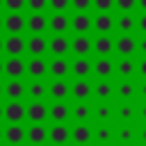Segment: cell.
<instances>
[{"label":"cell","instance_id":"obj_1","mask_svg":"<svg viewBox=\"0 0 146 146\" xmlns=\"http://www.w3.org/2000/svg\"><path fill=\"white\" fill-rule=\"evenodd\" d=\"M2 73L7 78H23L25 75V62L21 55H9L2 62Z\"/></svg>","mask_w":146,"mask_h":146},{"label":"cell","instance_id":"obj_2","mask_svg":"<svg viewBox=\"0 0 146 146\" xmlns=\"http://www.w3.org/2000/svg\"><path fill=\"white\" fill-rule=\"evenodd\" d=\"M2 119H7V123H21L25 119V105L21 100H9L2 107Z\"/></svg>","mask_w":146,"mask_h":146},{"label":"cell","instance_id":"obj_3","mask_svg":"<svg viewBox=\"0 0 146 146\" xmlns=\"http://www.w3.org/2000/svg\"><path fill=\"white\" fill-rule=\"evenodd\" d=\"M25 116H27L32 123L46 121V116H48V105H46L43 100H32L30 105H25Z\"/></svg>","mask_w":146,"mask_h":146},{"label":"cell","instance_id":"obj_4","mask_svg":"<svg viewBox=\"0 0 146 146\" xmlns=\"http://www.w3.org/2000/svg\"><path fill=\"white\" fill-rule=\"evenodd\" d=\"M2 30H7V34H21L25 30V16H21V11H9V16H5Z\"/></svg>","mask_w":146,"mask_h":146},{"label":"cell","instance_id":"obj_5","mask_svg":"<svg viewBox=\"0 0 146 146\" xmlns=\"http://www.w3.org/2000/svg\"><path fill=\"white\" fill-rule=\"evenodd\" d=\"M25 27H27L32 34H43L46 27H48V18H46L41 11H32V16L25 18Z\"/></svg>","mask_w":146,"mask_h":146},{"label":"cell","instance_id":"obj_6","mask_svg":"<svg viewBox=\"0 0 146 146\" xmlns=\"http://www.w3.org/2000/svg\"><path fill=\"white\" fill-rule=\"evenodd\" d=\"M2 50L7 55H23L25 52V39L21 34H9L5 41H2Z\"/></svg>","mask_w":146,"mask_h":146},{"label":"cell","instance_id":"obj_7","mask_svg":"<svg viewBox=\"0 0 146 146\" xmlns=\"http://www.w3.org/2000/svg\"><path fill=\"white\" fill-rule=\"evenodd\" d=\"M25 73L32 75V78H43L48 73V64L41 55H32V59L25 64Z\"/></svg>","mask_w":146,"mask_h":146},{"label":"cell","instance_id":"obj_8","mask_svg":"<svg viewBox=\"0 0 146 146\" xmlns=\"http://www.w3.org/2000/svg\"><path fill=\"white\" fill-rule=\"evenodd\" d=\"M48 27H50L55 34H64V32L71 27V18H68L64 11H55V14L48 18Z\"/></svg>","mask_w":146,"mask_h":146},{"label":"cell","instance_id":"obj_9","mask_svg":"<svg viewBox=\"0 0 146 146\" xmlns=\"http://www.w3.org/2000/svg\"><path fill=\"white\" fill-rule=\"evenodd\" d=\"M5 96L9 100H21L25 96V82L21 78H9V82L5 84Z\"/></svg>","mask_w":146,"mask_h":146},{"label":"cell","instance_id":"obj_10","mask_svg":"<svg viewBox=\"0 0 146 146\" xmlns=\"http://www.w3.org/2000/svg\"><path fill=\"white\" fill-rule=\"evenodd\" d=\"M48 50H50L55 57H64V55L71 50V41H68L64 34H57V36H52V39L48 41Z\"/></svg>","mask_w":146,"mask_h":146},{"label":"cell","instance_id":"obj_11","mask_svg":"<svg viewBox=\"0 0 146 146\" xmlns=\"http://www.w3.org/2000/svg\"><path fill=\"white\" fill-rule=\"evenodd\" d=\"M25 50H27L30 55H46V50H48V41H46V36H41V34H32V36L25 41Z\"/></svg>","mask_w":146,"mask_h":146},{"label":"cell","instance_id":"obj_12","mask_svg":"<svg viewBox=\"0 0 146 146\" xmlns=\"http://www.w3.org/2000/svg\"><path fill=\"white\" fill-rule=\"evenodd\" d=\"M5 141L7 144H23L25 141V128L21 123H9L5 128Z\"/></svg>","mask_w":146,"mask_h":146},{"label":"cell","instance_id":"obj_13","mask_svg":"<svg viewBox=\"0 0 146 146\" xmlns=\"http://www.w3.org/2000/svg\"><path fill=\"white\" fill-rule=\"evenodd\" d=\"M46 91H48V87H46V82H43L41 78H34V82L25 84V94H27L32 100H43V98H46Z\"/></svg>","mask_w":146,"mask_h":146},{"label":"cell","instance_id":"obj_14","mask_svg":"<svg viewBox=\"0 0 146 146\" xmlns=\"http://www.w3.org/2000/svg\"><path fill=\"white\" fill-rule=\"evenodd\" d=\"M48 139H50V141H55V144H66V141L71 139V132H68V128L64 125V121H57V123L50 128Z\"/></svg>","mask_w":146,"mask_h":146},{"label":"cell","instance_id":"obj_15","mask_svg":"<svg viewBox=\"0 0 146 146\" xmlns=\"http://www.w3.org/2000/svg\"><path fill=\"white\" fill-rule=\"evenodd\" d=\"M114 48H116V52H119L121 57H130V55L137 50V43H135V39H132L130 34H123V36H119V41L114 43Z\"/></svg>","mask_w":146,"mask_h":146},{"label":"cell","instance_id":"obj_16","mask_svg":"<svg viewBox=\"0 0 146 146\" xmlns=\"http://www.w3.org/2000/svg\"><path fill=\"white\" fill-rule=\"evenodd\" d=\"M25 139H27L30 144H43V141L48 139V132H46V128H43L41 123H32V125L25 130Z\"/></svg>","mask_w":146,"mask_h":146},{"label":"cell","instance_id":"obj_17","mask_svg":"<svg viewBox=\"0 0 146 146\" xmlns=\"http://www.w3.org/2000/svg\"><path fill=\"white\" fill-rule=\"evenodd\" d=\"M48 116L57 123V121H66L68 116H71V110H68V105L64 103V100H57L55 105H50L48 107Z\"/></svg>","mask_w":146,"mask_h":146},{"label":"cell","instance_id":"obj_18","mask_svg":"<svg viewBox=\"0 0 146 146\" xmlns=\"http://www.w3.org/2000/svg\"><path fill=\"white\" fill-rule=\"evenodd\" d=\"M91 16H87L84 11H78V16H73V21H71V27L78 32V34H87L89 30H91Z\"/></svg>","mask_w":146,"mask_h":146},{"label":"cell","instance_id":"obj_19","mask_svg":"<svg viewBox=\"0 0 146 146\" xmlns=\"http://www.w3.org/2000/svg\"><path fill=\"white\" fill-rule=\"evenodd\" d=\"M75 78H87L89 73H91V62L87 59V55H82V57H78L73 64H71V68H68Z\"/></svg>","mask_w":146,"mask_h":146},{"label":"cell","instance_id":"obj_20","mask_svg":"<svg viewBox=\"0 0 146 146\" xmlns=\"http://www.w3.org/2000/svg\"><path fill=\"white\" fill-rule=\"evenodd\" d=\"M96 30H98V34H107L112 27H114V18L107 14V11H100L96 18H94V23H91Z\"/></svg>","mask_w":146,"mask_h":146},{"label":"cell","instance_id":"obj_21","mask_svg":"<svg viewBox=\"0 0 146 146\" xmlns=\"http://www.w3.org/2000/svg\"><path fill=\"white\" fill-rule=\"evenodd\" d=\"M71 50H73L78 57H82V55H89V52H91V41H89V36H84V34H78V36L71 41Z\"/></svg>","mask_w":146,"mask_h":146},{"label":"cell","instance_id":"obj_22","mask_svg":"<svg viewBox=\"0 0 146 146\" xmlns=\"http://www.w3.org/2000/svg\"><path fill=\"white\" fill-rule=\"evenodd\" d=\"M48 91H50V96H52L55 100H66V96L71 94V87H68L62 78H57V80L48 87Z\"/></svg>","mask_w":146,"mask_h":146},{"label":"cell","instance_id":"obj_23","mask_svg":"<svg viewBox=\"0 0 146 146\" xmlns=\"http://www.w3.org/2000/svg\"><path fill=\"white\" fill-rule=\"evenodd\" d=\"M71 94H73L75 100H87V98L91 96V84H89L84 78H78V82L71 87Z\"/></svg>","mask_w":146,"mask_h":146},{"label":"cell","instance_id":"obj_24","mask_svg":"<svg viewBox=\"0 0 146 146\" xmlns=\"http://www.w3.org/2000/svg\"><path fill=\"white\" fill-rule=\"evenodd\" d=\"M68 62L64 59V57H55L50 64H48V71H50V75H55V78H64V75H68Z\"/></svg>","mask_w":146,"mask_h":146},{"label":"cell","instance_id":"obj_25","mask_svg":"<svg viewBox=\"0 0 146 146\" xmlns=\"http://www.w3.org/2000/svg\"><path fill=\"white\" fill-rule=\"evenodd\" d=\"M91 71L98 75V78H107V75H112V71H114V64L107 59V55H100V59L91 66Z\"/></svg>","mask_w":146,"mask_h":146},{"label":"cell","instance_id":"obj_26","mask_svg":"<svg viewBox=\"0 0 146 146\" xmlns=\"http://www.w3.org/2000/svg\"><path fill=\"white\" fill-rule=\"evenodd\" d=\"M71 139H73L75 144H87V141H91V128L84 125V123H78V125L73 128V132H71Z\"/></svg>","mask_w":146,"mask_h":146},{"label":"cell","instance_id":"obj_27","mask_svg":"<svg viewBox=\"0 0 146 146\" xmlns=\"http://www.w3.org/2000/svg\"><path fill=\"white\" fill-rule=\"evenodd\" d=\"M91 48L98 52V55H110L112 50H114V41L110 39V36H105V34H100L94 43H91Z\"/></svg>","mask_w":146,"mask_h":146},{"label":"cell","instance_id":"obj_28","mask_svg":"<svg viewBox=\"0 0 146 146\" xmlns=\"http://www.w3.org/2000/svg\"><path fill=\"white\" fill-rule=\"evenodd\" d=\"M73 119H78V121H87L89 116H91V107L89 105H84V100H80L75 107H73Z\"/></svg>","mask_w":146,"mask_h":146},{"label":"cell","instance_id":"obj_29","mask_svg":"<svg viewBox=\"0 0 146 146\" xmlns=\"http://www.w3.org/2000/svg\"><path fill=\"white\" fill-rule=\"evenodd\" d=\"M116 71H119V75H123V78H128V75H132L135 73V64L128 59V57H123L119 64H116Z\"/></svg>","mask_w":146,"mask_h":146},{"label":"cell","instance_id":"obj_30","mask_svg":"<svg viewBox=\"0 0 146 146\" xmlns=\"http://www.w3.org/2000/svg\"><path fill=\"white\" fill-rule=\"evenodd\" d=\"M96 96H98V98H103V100H107V98L112 96V84H110L107 80L98 82V84H96Z\"/></svg>","mask_w":146,"mask_h":146},{"label":"cell","instance_id":"obj_31","mask_svg":"<svg viewBox=\"0 0 146 146\" xmlns=\"http://www.w3.org/2000/svg\"><path fill=\"white\" fill-rule=\"evenodd\" d=\"M116 27H119L121 32H130V30L135 27V18H130V16H121V18L116 21Z\"/></svg>","mask_w":146,"mask_h":146},{"label":"cell","instance_id":"obj_32","mask_svg":"<svg viewBox=\"0 0 146 146\" xmlns=\"http://www.w3.org/2000/svg\"><path fill=\"white\" fill-rule=\"evenodd\" d=\"M116 91H119V96H121V98H132V94H135V87H132L130 82H121Z\"/></svg>","mask_w":146,"mask_h":146},{"label":"cell","instance_id":"obj_33","mask_svg":"<svg viewBox=\"0 0 146 146\" xmlns=\"http://www.w3.org/2000/svg\"><path fill=\"white\" fill-rule=\"evenodd\" d=\"M2 7H7V11H21L25 7V0H2Z\"/></svg>","mask_w":146,"mask_h":146},{"label":"cell","instance_id":"obj_34","mask_svg":"<svg viewBox=\"0 0 146 146\" xmlns=\"http://www.w3.org/2000/svg\"><path fill=\"white\" fill-rule=\"evenodd\" d=\"M25 5H27V9H32V11H43V9L48 7V0H25Z\"/></svg>","mask_w":146,"mask_h":146},{"label":"cell","instance_id":"obj_35","mask_svg":"<svg viewBox=\"0 0 146 146\" xmlns=\"http://www.w3.org/2000/svg\"><path fill=\"white\" fill-rule=\"evenodd\" d=\"M91 5L98 9V11H110L114 7V0H91Z\"/></svg>","mask_w":146,"mask_h":146},{"label":"cell","instance_id":"obj_36","mask_svg":"<svg viewBox=\"0 0 146 146\" xmlns=\"http://www.w3.org/2000/svg\"><path fill=\"white\" fill-rule=\"evenodd\" d=\"M48 5L55 9V11H66L71 7V0H48Z\"/></svg>","mask_w":146,"mask_h":146},{"label":"cell","instance_id":"obj_37","mask_svg":"<svg viewBox=\"0 0 146 146\" xmlns=\"http://www.w3.org/2000/svg\"><path fill=\"white\" fill-rule=\"evenodd\" d=\"M96 116H98L100 121H107V119L112 116V110H110V105H98V107H96Z\"/></svg>","mask_w":146,"mask_h":146},{"label":"cell","instance_id":"obj_38","mask_svg":"<svg viewBox=\"0 0 146 146\" xmlns=\"http://www.w3.org/2000/svg\"><path fill=\"white\" fill-rule=\"evenodd\" d=\"M96 139H98V141H110V139H112V130H110L107 125H100L98 132H96Z\"/></svg>","mask_w":146,"mask_h":146},{"label":"cell","instance_id":"obj_39","mask_svg":"<svg viewBox=\"0 0 146 146\" xmlns=\"http://www.w3.org/2000/svg\"><path fill=\"white\" fill-rule=\"evenodd\" d=\"M114 5H116L121 11H130V9H135L137 0H114Z\"/></svg>","mask_w":146,"mask_h":146},{"label":"cell","instance_id":"obj_40","mask_svg":"<svg viewBox=\"0 0 146 146\" xmlns=\"http://www.w3.org/2000/svg\"><path fill=\"white\" fill-rule=\"evenodd\" d=\"M71 7L78 9V11H87L91 7V0H71Z\"/></svg>","mask_w":146,"mask_h":146},{"label":"cell","instance_id":"obj_41","mask_svg":"<svg viewBox=\"0 0 146 146\" xmlns=\"http://www.w3.org/2000/svg\"><path fill=\"white\" fill-rule=\"evenodd\" d=\"M132 114H135V110H132L130 105H123V107H119V116H121V119H132Z\"/></svg>","mask_w":146,"mask_h":146},{"label":"cell","instance_id":"obj_42","mask_svg":"<svg viewBox=\"0 0 146 146\" xmlns=\"http://www.w3.org/2000/svg\"><path fill=\"white\" fill-rule=\"evenodd\" d=\"M119 139H121V141H130V139H132V130H130V128H123V130L119 132Z\"/></svg>","mask_w":146,"mask_h":146},{"label":"cell","instance_id":"obj_43","mask_svg":"<svg viewBox=\"0 0 146 146\" xmlns=\"http://www.w3.org/2000/svg\"><path fill=\"white\" fill-rule=\"evenodd\" d=\"M137 68H139V73H141V75L146 78V57H144V59L139 62V66H137Z\"/></svg>","mask_w":146,"mask_h":146},{"label":"cell","instance_id":"obj_44","mask_svg":"<svg viewBox=\"0 0 146 146\" xmlns=\"http://www.w3.org/2000/svg\"><path fill=\"white\" fill-rule=\"evenodd\" d=\"M139 30H141V32L146 34V11H144V16L139 18Z\"/></svg>","mask_w":146,"mask_h":146},{"label":"cell","instance_id":"obj_45","mask_svg":"<svg viewBox=\"0 0 146 146\" xmlns=\"http://www.w3.org/2000/svg\"><path fill=\"white\" fill-rule=\"evenodd\" d=\"M139 48H141V52H144V55H146V36H144V39H141V43H139Z\"/></svg>","mask_w":146,"mask_h":146},{"label":"cell","instance_id":"obj_46","mask_svg":"<svg viewBox=\"0 0 146 146\" xmlns=\"http://www.w3.org/2000/svg\"><path fill=\"white\" fill-rule=\"evenodd\" d=\"M137 5H139V7L144 9V11H146V0H137Z\"/></svg>","mask_w":146,"mask_h":146},{"label":"cell","instance_id":"obj_47","mask_svg":"<svg viewBox=\"0 0 146 146\" xmlns=\"http://www.w3.org/2000/svg\"><path fill=\"white\" fill-rule=\"evenodd\" d=\"M141 94H144V98H146V82L141 84Z\"/></svg>","mask_w":146,"mask_h":146},{"label":"cell","instance_id":"obj_48","mask_svg":"<svg viewBox=\"0 0 146 146\" xmlns=\"http://www.w3.org/2000/svg\"><path fill=\"white\" fill-rule=\"evenodd\" d=\"M0 141H5V130L0 128Z\"/></svg>","mask_w":146,"mask_h":146},{"label":"cell","instance_id":"obj_49","mask_svg":"<svg viewBox=\"0 0 146 146\" xmlns=\"http://www.w3.org/2000/svg\"><path fill=\"white\" fill-rule=\"evenodd\" d=\"M0 96H5V84L0 82Z\"/></svg>","mask_w":146,"mask_h":146},{"label":"cell","instance_id":"obj_50","mask_svg":"<svg viewBox=\"0 0 146 146\" xmlns=\"http://www.w3.org/2000/svg\"><path fill=\"white\" fill-rule=\"evenodd\" d=\"M141 116H144V119H146V105H144V107H141Z\"/></svg>","mask_w":146,"mask_h":146},{"label":"cell","instance_id":"obj_51","mask_svg":"<svg viewBox=\"0 0 146 146\" xmlns=\"http://www.w3.org/2000/svg\"><path fill=\"white\" fill-rule=\"evenodd\" d=\"M2 25H5V18L0 16V32H2Z\"/></svg>","mask_w":146,"mask_h":146},{"label":"cell","instance_id":"obj_52","mask_svg":"<svg viewBox=\"0 0 146 146\" xmlns=\"http://www.w3.org/2000/svg\"><path fill=\"white\" fill-rule=\"evenodd\" d=\"M141 139H144V141H146V128H144V132H141Z\"/></svg>","mask_w":146,"mask_h":146},{"label":"cell","instance_id":"obj_53","mask_svg":"<svg viewBox=\"0 0 146 146\" xmlns=\"http://www.w3.org/2000/svg\"><path fill=\"white\" fill-rule=\"evenodd\" d=\"M0 55H2V39H0Z\"/></svg>","mask_w":146,"mask_h":146},{"label":"cell","instance_id":"obj_54","mask_svg":"<svg viewBox=\"0 0 146 146\" xmlns=\"http://www.w3.org/2000/svg\"><path fill=\"white\" fill-rule=\"evenodd\" d=\"M0 121H2V105H0Z\"/></svg>","mask_w":146,"mask_h":146},{"label":"cell","instance_id":"obj_55","mask_svg":"<svg viewBox=\"0 0 146 146\" xmlns=\"http://www.w3.org/2000/svg\"><path fill=\"white\" fill-rule=\"evenodd\" d=\"M0 75H2V59H0Z\"/></svg>","mask_w":146,"mask_h":146},{"label":"cell","instance_id":"obj_56","mask_svg":"<svg viewBox=\"0 0 146 146\" xmlns=\"http://www.w3.org/2000/svg\"><path fill=\"white\" fill-rule=\"evenodd\" d=\"M0 9H2V0H0Z\"/></svg>","mask_w":146,"mask_h":146}]
</instances>
